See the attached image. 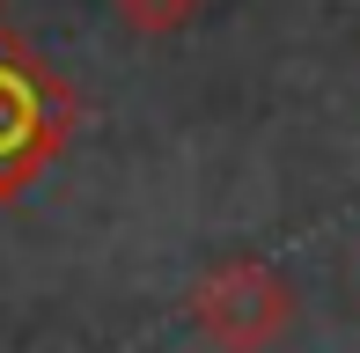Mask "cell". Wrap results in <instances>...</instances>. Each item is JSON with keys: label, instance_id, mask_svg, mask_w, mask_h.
Returning a JSON list of instances; mask_svg holds the SVG:
<instances>
[{"label": "cell", "instance_id": "obj_1", "mask_svg": "<svg viewBox=\"0 0 360 353\" xmlns=\"http://www.w3.org/2000/svg\"><path fill=\"white\" fill-rule=\"evenodd\" d=\"M67 133H74V89L37 52L0 37V206L22 199L59 162Z\"/></svg>", "mask_w": 360, "mask_h": 353}, {"label": "cell", "instance_id": "obj_2", "mask_svg": "<svg viewBox=\"0 0 360 353\" xmlns=\"http://www.w3.org/2000/svg\"><path fill=\"white\" fill-rule=\"evenodd\" d=\"M184 316L214 353H265L294 324V287L265 258H221L199 287L184 295Z\"/></svg>", "mask_w": 360, "mask_h": 353}, {"label": "cell", "instance_id": "obj_3", "mask_svg": "<svg viewBox=\"0 0 360 353\" xmlns=\"http://www.w3.org/2000/svg\"><path fill=\"white\" fill-rule=\"evenodd\" d=\"M110 8H118V23L140 30V37H176V30L199 23L206 0H110Z\"/></svg>", "mask_w": 360, "mask_h": 353}]
</instances>
